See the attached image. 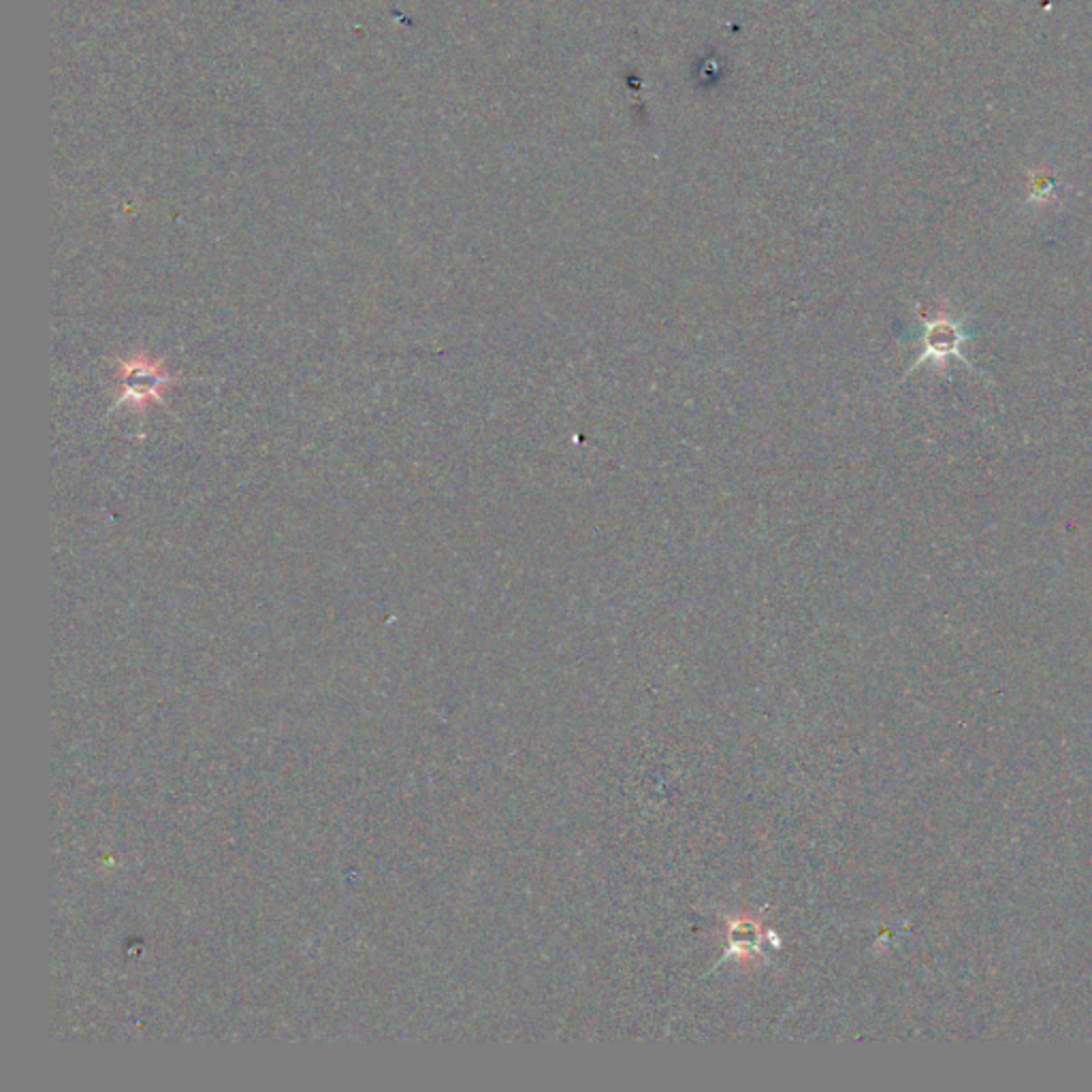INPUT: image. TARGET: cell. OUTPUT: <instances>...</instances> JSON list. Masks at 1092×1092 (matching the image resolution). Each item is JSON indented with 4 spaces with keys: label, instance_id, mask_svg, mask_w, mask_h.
<instances>
[{
    "label": "cell",
    "instance_id": "1",
    "mask_svg": "<svg viewBox=\"0 0 1092 1092\" xmlns=\"http://www.w3.org/2000/svg\"><path fill=\"white\" fill-rule=\"evenodd\" d=\"M120 382L118 406L143 410L150 403H160L162 393L169 386H173L175 380L160 367V364L147 357H132L130 361L120 364Z\"/></svg>",
    "mask_w": 1092,
    "mask_h": 1092
},
{
    "label": "cell",
    "instance_id": "2",
    "mask_svg": "<svg viewBox=\"0 0 1092 1092\" xmlns=\"http://www.w3.org/2000/svg\"><path fill=\"white\" fill-rule=\"evenodd\" d=\"M967 342L965 331L956 321H952L948 314H939L935 321L926 323V336H924V353L920 361L935 359L946 365V359L956 355L961 357V346Z\"/></svg>",
    "mask_w": 1092,
    "mask_h": 1092
}]
</instances>
